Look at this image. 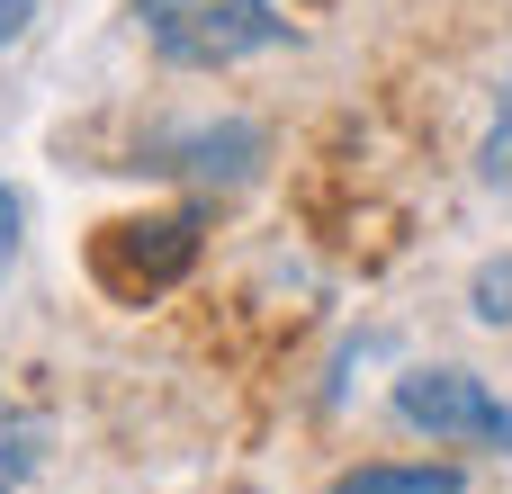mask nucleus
<instances>
[{"label":"nucleus","mask_w":512,"mask_h":494,"mask_svg":"<svg viewBox=\"0 0 512 494\" xmlns=\"http://www.w3.org/2000/svg\"><path fill=\"white\" fill-rule=\"evenodd\" d=\"M135 18H144L153 54L180 72H225L261 45H288V18L270 0H135Z\"/></svg>","instance_id":"nucleus-1"},{"label":"nucleus","mask_w":512,"mask_h":494,"mask_svg":"<svg viewBox=\"0 0 512 494\" xmlns=\"http://www.w3.org/2000/svg\"><path fill=\"white\" fill-rule=\"evenodd\" d=\"M396 423L432 432L450 450H512V405L468 369H405L396 378Z\"/></svg>","instance_id":"nucleus-2"},{"label":"nucleus","mask_w":512,"mask_h":494,"mask_svg":"<svg viewBox=\"0 0 512 494\" xmlns=\"http://www.w3.org/2000/svg\"><path fill=\"white\" fill-rule=\"evenodd\" d=\"M198 261V225L189 216H153V225H108L99 243H90V270H99V288L108 297H126V306H144V297H162L180 270Z\"/></svg>","instance_id":"nucleus-3"},{"label":"nucleus","mask_w":512,"mask_h":494,"mask_svg":"<svg viewBox=\"0 0 512 494\" xmlns=\"http://www.w3.org/2000/svg\"><path fill=\"white\" fill-rule=\"evenodd\" d=\"M144 162H153V171H198V180H243V171L261 162V135H252V126H198V135L153 144Z\"/></svg>","instance_id":"nucleus-4"},{"label":"nucleus","mask_w":512,"mask_h":494,"mask_svg":"<svg viewBox=\"0 0 512 494\" xmlns=\"http://www.w3.org/2000/svg\"><path fill=\"white\" fill-rule=\"evenodd\" d=\"M36 477V423H27V405L0 387V494H18Z\"/></svg>","instance_id":"nucleus-5"},{"label":"nucleus","mask_w":512,"mask_h":494,"mask_svg":"<svg viewBox=\"0 0 512 494\" xmlns=\"http://www.w3.org/2000/svg\"><path fill=\"white\" fill-rule=\"evenodd\" d=\"M333 494H459V468H351Z\"/></svg>","instance_id":"nucleus-6"},{"label":"nucleus","mask_w":512,"mask_h":494,"mask_svg":"<svg viewBox=\"0 0 512 494\" xmlns=\"http://www.w3.org/2000/svg\"><path fill=\"white\" fill-rule=\"evenodd\" d=\"M486 189L512 198V81H504V108H495V135H486Z\"/></svg>","instance_id":"nucleus-7"},{"label":"nucleus","mask_w":512,"mask_h":494,"mask_svg":"<svg viewBox=\"0 0 512 494\" xmlns=\"http://www.w3.org/2000/svg\"><path fill=\"white\" fill-rule=\"evenodd\" d=\"M468 297H477V315H486V324H512V261H486Z\"/></svg>","instance_id":"nucleus-8"},{"label":"nucleus","mask_w":512,"mask_h":494,"mask_svg":"<svg viewBox=\"0 0 512 494\" xmlns=\"http://www.w3.org/2000/svg\"><path fill=\"white\" fill-rule=\"evenodd\" d=\"M9 261H18V198L0 189V279H9Z\"/></svg>","instance_id":"nucleus-9"},{"label":"nucleus","mask_w":512,"mask_h":494,"mask_svg":"<svg viewBox=\"0 0 512 494\" xmlns=\"http://www.w3.org/2000/svg\"><path fill=\"white\" fill-rule=\"evenodd\" d=\"M27 18H36V0H0V45H9V36H27Z\"/></svg>","instance_id":"nucleus-10"}]
</instances>
